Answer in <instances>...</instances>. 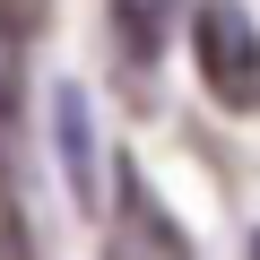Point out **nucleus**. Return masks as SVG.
<instances>
[{
	"label": "nucleus",
	"mask_w": 260,
	"mask_h": 260,
	"mask_svg": "<svg viewBox=\"0 0 260 260\" xmlns=\"http://www.w3.org/2000/svg\"><path fill=\"white\" fill-rule=\"evenodd\" d=\"M191 70L225 113H260V18L243 0H200L191 9Z\"/></svg>",
	"instance_id": "obj_1"
},
{
	"label": "nucleus",
	"mask_w": 260,
	"mask_h": 260,
	"mask_svg": "<svg viewBox=\"0 0 260 260\" xmlns=\"http://www.w3.org/2000/svg\"><path fill=\"white\" fill-rule=\"evenodd\" d=\"M113 234H121V243H113V260H191V243L174 234V217L148 200V182L130 174V165H121V208H113Z\"/></svg>",
	"instance_id": "obj_2"
},
{
	"label": "nucleus",
	"mask_w": 260,
	"mask_h": 260,
	"mask_svg": "<svg viewBox=\"0 0 260 260\" xmlns=\"http://www.w3.org/2000/svg\"><path fill=\"white\" fill-rule=\"evenodd\" d=\"M52 130H61V165H70L78 208H104V182H95V130H87V95H78V87L52 95Z\"/></svg>",
	"instance_id": "obj_3"
},
{
	"label": "nucleus",
	"mask_w": 260,
	"mask_h": 260,
	"mask_svg": "<svg viewBox=\"0 0 260 260\" xmlns=\"http://www.w3.org/2000/svg\"><path fill=\"white\" fill-rule=\"evenodd\" d=\"M113 26H121V52L148 70L165 52V35H174V0H113Z\"/></svg>",
	"instance_id": "obj_4"
},
{
	"label": "nucleus",
	"mask_w": 260,
	"mask_h": 260,
	"mask_svg": "<svg viewBox=\"0 0 260 260\" xmlns=\"http://www.w3.org/2000/svg\"><path fill=\"white\" fill-rule=\"evenodd\" d=\"M0 260H35V243H26V208H18L9 182H0Z\"/></svg>",
	"instance_id": "obj_5"
},
{
	"label": "nucleus",
	"mask_w": 260,
	"mask_h": 260,
	"mask_svg": "<svg viewBox=\"0 0 260 260\" xmlns=\"http://www.w3.org/2000/svg\"><path fill=\"white\" fill-rule=\"evenodd\" d=\"M251 260H260V234H251Z\"/></svg>",
	"instance_id": "obj_6"
}]
</instances>
